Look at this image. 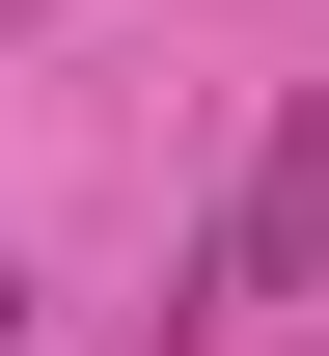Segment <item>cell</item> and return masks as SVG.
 Masks as SVG:
<instances>
[{
  "label": "cell",
  "instance_id": "cell-1",
  "mask_svg": "<svg viewBox=\"0 0 329 356\" xmlns=\"http://www.w3.org/2000/svg\"><path fill=\"white\" fill-rule=\"evenodd\" d=\"M302 274H329V83L247 137V192H220V247H192V302H165V329H247V302H302Z\"/></svg>",
  "mask_w": 329,
  "mask_h": 356
},
{
  "label": "cell",
  "instance_id": "cell-2",
  "mask_svg": "<svg viewBox=\"0 0 329 356\" xmlns=\"http://www.w3.org/2000/svg\"><path fill=\"white\" fill-rule=\"evenodd\" d=\"M0 356H28V329H0Z\"/></svg>",
  "mask_w": 329,
  "mask_h": 356
}]
</instances>
